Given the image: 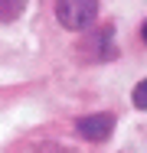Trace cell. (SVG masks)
I'll use <instances>...</instances> for the list:
<instances>
[{"mask_svg": "<svg viewBox=\"0 0 147 153\" xmlns=\"http://www.w3.org/2000/svg\"><path fill=\"white\" fill-rule=\"evenodd\" d=\"M134 108L147 111V78L141 82V85H134Z\"/></svg>", "mask_w": 147, "mask_h": 153, "instance_id": "obj_5", "label": "cell"}, {"mask_svg": "<svg viewBox=\"0 0 147 153\" xmlns=\"http://www.w3.org/2000/svg\"><path fill=\"white\" fill-rule=\"evenodd\" d=\"M75 130H79V137H85L92 143H105L115 130V117L111 114H88V117L75 121Z\"/></svg>", "mask_w": 147, "mask_h": 153, "instance_id": "obj_2", "label": "cell"}, {"mask_svg": "<svg viewBox=\"0 0 147 153\" xmlns=\"http://www.w3.org/2000/svg\"><path fill=\"white\" fill-rule=\"evenodd\" d=\"M26 10V0H0V23H13L20 20Z\"/></svg>", "mask_w": 147, "mask_h": 153, "instance_id": "obj_4", "label": "cell"}, {"mask_svg": "<svg viewBox=\"0 0 147 153\" xmlns=\"http://www.w3.org/2000/svg\"><path fill=\"white\" fill-rule=\"evenodd\" d=\"M92 49H95V59L105 62L115 56V46H111V26H105V30H98L92 36Z\"/></svg>", "mask_w": 147, "mask_h": 153, "instance_id": "obj_3", "label": "cell"}, {"mask_svg": "<svg viewBox=\"0 0 147 153\" xmlns=\"http://www.w3.org/2000/svg\"><path fill=\"white\" fill-rule=\"evenodd\" d=\"M98 7H101L98 0H56V20L59 26L79 33L98 20Z\"/></svg>", "mask_w": 147, "mask_h": 153, "instance_id": "obj_1", "label": "cell"}, {"mask_svg": "<svg viewBox=\"0 0 147 153\" xmlns=\"http://www.w3.org/2000/svg\"><path fill=\"white\" fill-rule=\"evenodd\" d=\"M141 39H144V46H147V23L141 26Z\"/></svg>", "mask_w": 147, "mask_h": 153, "instance_id": "obj_6", "label": "cell"}]
</instances>
